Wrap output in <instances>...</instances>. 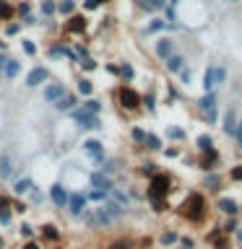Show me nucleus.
<instances>
[{
	"label": "nucleus",
	"instance_id": "obj_1",
	"mask_svg": "<svg viewBox=\"0 0 242 249\" xmlns=\"http://www.w3.org/2000/svg\"><path fill=\"white\" fill-rule=\"evenodd\" d=\"M169 192V179L164 177V174H156L151 179V190H148V197H151L154 202V210H164V195Z\"/></svg>",
	"mask_w": 242,
	"mask_h": 249
},
{
	"label": "nucleus",
	"instance_id": "obj_2",
	"mask_svg": "<svg viewBox=\"0 0 242 249\" xmlns=\"http://www.w3.org/2000/svg\"><path fill=\"white\" fill-rule=\"evenodd\" d=\"M203 205H206V202H203L201 195H190V197L185 200V205H182L185 208L182 213L190 218V221H201V218H203Z\"/></svg>",
	"mask_w": 242,
	"mask_h": 249
},
{
	"label": "nucleus",
	"instance_id": "obj_3",
	"mask_svg": "<svg viewBox=\"0 0 242 249\" xmlns=\"http://www.w3.org/2000/svg\"><path fill=\"white\" fill-rule=\"evenodd\" d=\"M73 120L81 124V127H101L99 120H97V114H89V112H83V109H76V112H73Z\"/></svg>",
	"mask_w": 242,
	"mask_h": 249
},
{
	"label": "nucleus",
	"instance_id": "obj_4",
	"mask_svg": "<svg viewBox=\"0 0 242 249\" xmlns=\"http://www.w3.org/2000/svg\"><path fill=\"white\" fill-rule=\"evenodd\" d=\"M120 101H122V107H128V109H136L141 104V96L133 89H122L120 91Z\"/></svg>",
	"mask_w": 242,
	"mask_h": 249
},
{
	"label": "nucleus",
	"instance_id": "obj_5",
	"mask_svg": "<svg viewBox=\"0 0 242 249\" xmlns=\"http://www.w3.org/2000/svg\"><path fill=\"white\" fill-rule=\"evenodd\" d=\"M50 197H52V202H55L58 208H65V205H68V192L62 190L60 184H52V187H50Z\"/></svg>",
	"mask_w": 242,
	"mask_h": 249
},
{
	"label": "nucleus",
	"instance_id": "obj_6",
	"mask_svg": "<svg viewBox=\"0 0 242 249\" xmlns=\"http://www.w3.org/2000/svg\"><path fill=\"white\" fill-rule=\"evenodd\" d=\"M68 205H70V213H73V215H81L83 208H86V197L81 192H76V195H70V197H68Z\"/></svg>",
	"mask_w": 242,
	"mask_h": 249
},
{
	"label": "nucleus",
	"instance_id": "obj_7",
	"mask_svg": "<svg viewBox=\"0 0 242 249\" xmlns=\"http://www.w3.org/2000/svg\"><path fill=\"white\" fill-rule=\"evenodd\" d=\"M91 182H94V187H97V190H101V192H112V190H115V187H112V179H109L107 174H101V171L91 177Z\"/></svg>",
	"mask_w": 242,
	"mask_h": 249
},
{
	"label": "nucleus",
	"instance_id": "obj_8",
	"mask_svg": "<svg viewBox=\"0 0 242 249\" xmlns=\"http://www.w3.org/2000/svg\"><path fill=\"white\" fill-rule=\"evenodd\" d=\"M47 81V70L44 68H34L29 73V78H26V86H31V89H34V86H39V83H44Z\"/></svg>",
	"mask_w": 242,
	"mask_h": 249
},
{
	"label": "nucleus",
	"instance_id": "obj_9",
	"mask_svg": "<svg viewBox=\"0 0 242 249\" xmlns=\"http://www.w3.org/2000/svg\"><path fill=\"white\" fill-rule=\"evenodd\" d=\"M62 96H65V89H62V86H47L44 89V99L47 101H60Z\"/></svg>",
	"mask_w": 242,
	"mask_h": 249
},
{
	"label": "nucleus",
	"instance_id": "obj_10",
	"mask_svg": "<svg viewBox=\"0 0 242 249\" xmlns=\"http://www.w3.org/2000/svg\"><path fill=\"white\" fill-rule=\"evenodd\" d=\"M234 130H237V112H234V109H229V112L224 114V132L234 135Z\"/></svg>",
	"mask_w": 242,
	"mask_h": 249
},
{
	"label": "nucleus",
	"instance_id": "obj_11",
	"mask_svg": "<svg viewBox=\"0 0 242 249\" xmlns=\"http://www.w3.org/2000/svg\"><path fill=\"white\" fill-rule=\"evenodd\" d=\"M11 169H13V163H11V153H0V179L11 177Z\"/></svg>",
	"mask_w": 242,
	"mask_h": 249
},
{
	"label": "nucleus",
	"instance_id": "obj_12",
	"mask_svg": "<svg viewBox=\"0 0 242 249\" xmlns=\"http://www.w3.org/2000/svg\"><path fill=\"white\" fill-rule=\"evenodd\" d=\"M83 151L91 153L97 161H101V143H99V140H86V143H83Z\"/></svg>",
	"mask_w": 242,
	"mask_h": 249
},
{
	"label": "nucleus",
	"instance_id": "obj_13",
	"mask_svg": "<svg viewBox=\"0 0 242 249\" xmlns=\"http://www.w3.org/2000/svg\"><path fill=\"white\" fill-rule=\"evenodd\" d=\"M156 54H159L161 60L172 57V42H169V39H161V42L156 44Z\"/></svg>",
	"mask_w": 242,
	"mask_h": 249
},
{
	"label": "nucleus",
	"instance_id": "obj_14",
	"mask_svg": "<svg viewBox=\"0 0 242 249\" xmlns=\"http://www.w3.org/2000/svg\"><path fill=\"white\" fill-rule=\"evenodd\" d=\"M219 210H224V213L234 215V213H237V202H234L232 197H222V200H219Z\"/></svg>",
	"mask_w": 242,
	"mask_h": 249
},
{
	"label": "nucleus",
	"instance_id": "obj_15",
	"mask_svg": "<svg viewBox=\"0 0 242 249\" xmlns=\"http://www.w3.org/2000/svg\"><path fill=\"white\" fill-rule=\"evenodd\" d=\"M101 210H104L109 218H120V215L125 213V208H120L117 202H107V205H101Z\"/></svg>",
	"mask_w": 242,
	"mask_h": 249
},
{
	"label": "nucleus",
	"instance_id": "obj_16",
	"mask_svg": "<svg viewBox=\"0 0 242 249\" xmlns=\"http://www.w3.org/2000/svg\"><path fill=\"white\" fill-rule=\"evenodd\" d=\"M214 86H216V68H208V70H206V75H203V89L211 91Z\"/></svg>",
	"mask_w": 242,
	"mask_h": 249
},
{
	"label": "nucleus",
	"instance_id": "obj_17",
	"mask_svg": "<svg viewBox=\"0 0 242 249\" xmlns=\"http://www.w3.org/2000/svg\"><path fill=\"white\" fill-rule=\"evenodd\" d=\"M182 57H180V54H172V57H167V68L172 70V73H180V70H182Z\"/></svg>",
	"mask_w": 242,
	"mask_h": 249
},
{
	"label": "nucleus",
	"instance_id": "obj_18",
	"mask_svg": "<svg viewBox=\"0 0 242 249\" xmlns=\"http://www.w3.org/2000/svg\"><path fill=\"white\" fill-rule=\"evenodd\" d=\"M42 236H44V239H50V241H58L60 233H58V229H55V226L47 223V226H42Z\"/></svg>",
	"mask_w": 242,
	"mask_h": 249
},
{
	"label": "nucleus",
	"instance_id": "obj_19",
	"mask_svg": "<svg viewBox=\"0 0 242 249\" xmlns=\"http://www.w3.org/2000/svg\"><path fill=\"white\" fill-rule=\"evenodd\" d=\"M29 190H31V179H19L16 187H13L16 195H23V192H29Z\"/></svg>",
	"mask_w": 242,
	"mask_h": 249
},
{
	"label": "nucleus",
	"instance_id": "obj_20",
	"mask_svg": "<svg viewBox=\"0 0 242 249\" xmlns=\"http://www.w3.org/2000/svg\"><path fill=\"white\" fill-rule=\"evenodd\" d=\"M214 101H216V96H214V93H206V96H203L201 101H198V104H201V109H206V112H208V109H214Z\"/></svg>",
	"mask_w": 242,
	"mask_h": 249
},
{
	"label": "nucleus",
	"instance_id": "obj_21",
	"mask_svg": "<svg viewBox=\"0 0 242 249\" xmlns=\"http://www.w3.org/2000/svg\"><path fill=\"white\" fill-rule=\"evenodd\" d=\"M73 104H76V99H73V96H62V99H60V101H58V104H55V107H58L60 112H62V109H65V112H68V109H73Z\"/></svg>",
	"mask_w": 242,
	"mask_h": 249
},
{
	"label": "nucleus",
	"instance_id": "obj_22",
	"mask_svg": "<svg viewBox=\"0 0 242 249\" xmlns=\"http://www.w3.org/2000/svg\"><path fill=\"white\" fill-rule=\"evenodd\" d=\"M112 197H115V202L120 208H128V195L125 192H120V190H112Z\"/></svg>",
	"mask_w": 242,
	"mask_h": 249
},
{
	"label": "nucleus",
	"instance_id": "obj_23",
	"mask_svg": "<svg viewBox=\"0 0 242 249\" xmlns=\"http://www.w3.org/2000/svg\"><path fill=\"white\" fill-rule=\"evenodd\" d=\"M70 31H83L86 29V21L81 18V16H76V18H70V26H68Z\"/></svg>",
	"mask_w": 242,
	"mask_h": 249
},
{
	"label": "nucleus",
	"instance_id": "obj_24",
	"mask_svg": "<svg viewBox=\"0 0 242 249\" xmlns=\"http://www.w3.org/2000/svg\"><path fill=\"white\" fill-rule=\"evenodd\" d=\"M159 241H161L164 247H169V244H175V241H177V233H175V231H164Z\"/></svg>",
	"mask_w": 242,
	"mask_h": 249
},
{
	"label": "nucleus",
	"instance_id": "obj_25",
	"mask_svg": "<svg viewBox=\"0 0 242 249\" xmlns=\"http://www.w3.org/2000/svg\"><path fill=\"white\" fill-rule=\"evenodd\" d=\"M211 145H214L211 135H201V138H198V148H203V151H211Z\"/></svg>",
	"mask_w": 242,
	"mask_h": 249
},
{
	"label": "nucleus",
	"instance_id": "obj_26",
	"mask_svg": "<svg viewBox=\"0 0 242 249\" xmlns=\"http://www.w3.org/2000/svg\"><path fill=\"white\" fill-rule=\"evenodd\" d=\"M16 73H19V62H16V60H8V65H5V75H8V78H13Z\"/></svg>",
	"mask_w": 242,
	"mask_h": 249
},
{
	"label": "nucleus",
	"instance_id": "obj_27",
	"mask_svg": "<svg viewBox=\"0 0 242 249\" xmlns=\"http://www.w3.org/2000/svg\"><path fill=\"white\" fill-rule=\"evenodd\" d=\"M83 112H89V114H97V112H99V101L89 99V101L83 104Z\"/></svg>",
	"mask_w": 242,
	"mask_h": 249
},
{
	"label": "nucleus",
	"instance_id": "obj_28",
	"mask_svg": "<svg viewBox=\"0 0 242 249\" xmlns=\"http://www.w3.org/2000/svg\"><path fill=\"white\" fill-rule=\"evenodd\" d=\"M78 91H81L83 96H89V93H91V81H86V78H83V81H78Z\"/></svg>",
	"mask_w": 242,
	"mask_h": 249
},
{
	"label": "nucleus",
	"instance_id": "obj_29",
	"mask_svg": "<svg viewBox=\"0 0 242 249\" xmlns=\"http://www.w3.org/2000/svg\"><path fill=\"white\" fill-rule=\"evenodd\" d=\"M60 13H73V0H62V3H60Z\"/></svg>",
	"mask_w": 242,
	"mask_h": 249
},
{
	"label": "nucleus",
	"instance_id": "obj_30",
	"mask_svg": "<svg viewBox=\"0 0 242 249\" xmlns=\"http://www.w3.org/2000/svg\"><path fill=\"white\" fill-rule=\"evenodd\" d=\"M146 143H148V148H159V145H161V143H159V138H156V135H151V132L146 135Z\"/></svg>",
	"mask_w": 242,
	"mask_h": 249
},
{
	"label": "nucleus",
	"instance_id": "obj_31",
	"mask_svg": "<svg viewBox=\"0 0 242 249\" xmlns=\"http://www.w3.org/2000/svg\"><path fill=\"white\" fill-rule=\"evenodd\" d=\"M222 231L224 233H234V231H237V221H234V218H232V221H226V226H224Z\"/></svg>",
	"mask_w": 242,
	"mask_h": 249
},
{
	"label": "nucleus",
	"instance_id": "obj_32",
	"mask_svg": "<svg viewBox=\"0 0 242 249\" xmlns=\"http://www.w3.org/2000/svg\"><path fill=\"white\" fill-rule=\"evenodd\" d=\"M42 13H44V16H52V13H55V5L50 3V0H44V3H42Z\"/></svg>",
	"mask_w": 242,
	"mask_h": 249
},
{
	"label": "nucleus",
	"instance_id": "obj_33",
	"mask_svg": "<svg viewBox=\"0 0 242 249\" xmlns=\"http://www.w3.org/2000/svg\"><path fill=\"white\" fill-rule=\"evenodd\" d=\"M120 73H122L125 78H133V68L128 65V62H122V68H120Z\"/></svg>",
	"mask_w": 242,
	"mask_h": 249
},
{
	"label": "nucleus",
	"instance_id": "obj_34",
	"mask_svg": "<svg viewBox=\"0 0 242 249\" xmlns=\"http://www.w3.org/2000/svg\"><path fill=\"white\" fill-rule=\"evenodd\" d=\"M0 16H3V18H8V16H11V5H5L3 0H0Z\"/></svg>",
	"mask_w": 242,
	"mask_h": 249
},
{
	"label": "nucleus",
	"instance_id": "obj_35",
	"mask_svg": "<svg viewBox=\"0 0 242 249\" xmlns=\"http://www.w3.org/2000/svg\"><path fill=\"white\" fill-rule=\"evenodd\" d=\"M89 197H91L94 202H101V200H104V192H101V190H97V192H91Z\"/></svg>",
	"mask_w": 242,
	"mask_h": 249
},
{
	"label": "nucleus",
	"instance_id": "obj_36",
	"mask_svg": "<svg viewBox=\"0 0 242 249\" xmlns=\"http://www.w3.org/2000/svg\"><path fill=\"white\" fill-rule=\"evenodd\" d=\"M214 241H216V249H229V241H226V239H219L216 236Z\"/></svg>",
	"mask_w": 242,
	"mask_h": 249
},
{
	"label": "nucleus",
	"instance_id": "obj_37",
	"mask_svg": "<svg viewBox=\"0 0 242 249\" xmlns=\"http://www.w3.org/2000/svg\"><path fill=\"white\" fill-rule=\"evenodd\" d=\"M206 184H211V190H216V184H219V177H216V174H211V177L206 179Z\"/></svg>",
	"mask_w": 242,
	"mask_h": 249
},
{
	"label": "nucleus",
	"instance_id": "obj_38",
	"mask_svg": "<svg viewBox=\"0 0 242 249\" xmlns=\"http://www.w3.org/2000/svg\"><path fill=\"white\" fill-rule=\"evenodd\" d=\"M21 236L31 239V226H29V223H23V226H21Z\"/></svg>",
	"mask_w": 242,
	"mask_h": 249
},
{
	"label": "nucleus",
	"instance_id": "obj_39",
	"mask_svg": "<svg viewBox=\"0 0 242 249\" xmlns=\"http://www.w3.org/2000/svg\"><path fill=\"white\" fill-rule=\"evenodd\" d=\"M167 135H169V138H182L185 132H182V130H177V127H172V130L167 132Z\"/></svg>",
	"mask_w": 242,
	"mask_h": 249
},
{
	"label": "nucleus",
	"instance_id": "obj_40",
	"mask_svg": "<svg viewBox=\"0 0 242 249\" xmlns=\"http://www.w3.org/2000/svg\"><path fill=\"white\" fill-rule=\"evenodd\" d=\"M234 138L240 140V145H242V122H237V130H234Z\"/></svg>",
	"mask_w": 242,
	"mask_h": 249
},
{
	"label": "nucleus",
	"instance_id": "obj_41",
	"mask_svg": "<svg viewBox=\"0 0 242 249\" xmlns=\"http://www.w3.org/2000/svg\"><path fill=\"white\" fill-rule=\"evenodd\" d=\"M23 50H26L29 54H34V52H37V47H34V44H31V42H23Z\"/></svg>",
	"mask_w": 242,
	"mask_h": 249
},
{
	"label": "nucleus",
	"instance_id": "obj_42",
	"mask_svg": "<svg viewBox=\"0 0 242 249\" xmlns=\"http://www.w3.org/2000/svg\"><path fill=\"white\" fill-rule=\"evenodd\" d=\"M133 138H136V140H146V132L143 130H133Z\"/></svg>",
	"mask_w": 242,
	"mask_h": 249
},
{
	"label": "nucleus",
	"instance_id": "obj_43",
	"mask_svg": "<svg viewBox=\"0 0 242 249\" xmlns=\"http://www.w3.org/2000/svg\"><path fill=\"white\" fill-rule=\"evenodd\" d=\"M161 26H164V23H161V21H154V23H151V26H148L146 31H159Z\"/></svg>",
	"mask_w": 242,
	"mask_h": 249
},
{
	"label": "nucleus",
	"instance_id": "obj_44",
	"mask_svg": "<svg viewBox=\"0 0 242 249\" xmlns=\"http://www.w3.org/2000/svg\"><path fill=\"white\" fill-rule=\"evenodd\" d=\"M11 221V215H8V210H0V223H8Z\"/></svg>",
	"mask_w": 242,
	"mask_h": 249
},
{
	"label": "nucleus",
	"instance_id": "obj_45",
	"mask_svg": "<svg viewBox=\"0 0 242 249\" xmlns=\"http://www.w3.org/2000/svg\"><path fill=\"white\" fill-rule=\"evenodd\" d=\"M232 179H242V166H237V169L232 171Z\"/></svg>",
	"mask_w": 242,
	"mask_h": 249
},
{
	"label": "nucleus",
	"instance_id": "obj_46",
	"mask_svg": "<svg viewBox=\"0 0 242 249\" xmlns=\"http://www.w3.org/2000/svg\"><path fill=\"white\" fill-rule=\"evenodd\" d=\"M81 65H83L86 70H91V68H97V62H94V60H86V62H81Z\"/></svg>",
	"mask_w": 242,
	"mask_h": 249
},
{
	"label": "nucleus",
	"instance_id": "obj_47",
	"mask_svg": "<svg viewBox=\"0 0 242 249\" xmlns=\"http://www.w3.org/2000/svg\"><path fill=\"white\" fill-rule=\"evenodd\" d=\"M5 65H8V57H5L3 52H0V70H5Z\"/></svg>",
	"mask_w": 242,
	"mask_h": 249
},
{
	"label": "nucleus",
	"instance_id": "obj_48",
	"mask_svg": "<svg viewBox=\"0 0 242 249\" xmlns=\"http://www.w3.org/2000/svg\"><path fill=\"white\" fill-rule=\"evenodd\" d=\"M206 114H208V122H216V109H208Z\"/></svg>",
	"mask_w": 242,
	"mask_h": 249
},
{
	"label": "nucleus",
	"instance_id": "obj_49",
	"mask_svg": "<svg viewBox=\"0 0 242 249\" xmlns=\"http://www.w3.org/2000/svg\"><path fill=\"white\" fill-rule=\"evenodd\" d=\"M148 5H151V8H164V0H151Z\"/></svg>",
	"mask_w": 242,
	"mask_h": 249
},
{
	"label": "nucleus",
	"instance_id": "obj_50",
	"mask_svg": "<svg viewBox=\"0 0 242 249\" xmlns=\"http://www.w3.org/2000/svg\"><path fill=\"white\" fill-rule=\"evenodd\" d=\"M180 75H182V81H185V83L190 81V70H180Z\"/></svg>",
	"mask_w": 242,
	"mask_h": 249
},
{
	"label": "nucleus",
	"instance_id": "obj_51",
	"mask_svg": "<svg viewBox=\"0 0 242 249\" xmlns=\"http://www.w3.org/2000/svg\"><path fill=\"white\" fill-rule=\"evenodd\" d=\"M146 107H148V109H154V96H151V93L146 96Z\"/></svg>",
	"mask_w": 242,
	"mask_h": 249
},
{
	"label": "nucleus",
	"instance_id": "obj_52",
	"mask_svg": "<svg viewBox=\"0 0 242 249\" xmlns=\"http://www.w3.org/2000/svg\"><path fill=\"white\" fill-rule=\"evenodd\" d=\"M99 3H97V0H86V8H91V11H94V8H97Z\"/></svg>",
	"mask_w": 242,
	"mask_h": 249
},
{
	"label": "nucleus",
	"instance_id": "obj_53",
	"mask_svg": "<svg viewBox=\"0 0 242 249\" xmlns=\"http://www.w3.org/2000/svg\"><path fill=\"white\" fill-rule=\"evenodd\" d=\"M23 249H39V244H34V241H26V247Z\"/></svg>",
	"mask_w": 242,
	"mask_h": 249
},
{
	"label": "nucleus",
	"instance_id": "obj_54",
	"mask_svg": "<svg viewBox=\"0 0 242 249\" xmlns=\"http://www.w3.org/2000/svg\"><path fill=\"white\" fill-rule=\"evenodd\" d=\"M112 249H128V244H122V241H120V244H115Z\"/></svg>",
	"mask_w": 242,
	"mask_h": 249
},
{
	"label": "nucleus",
	"instance_id": "obj_55",
	"mask_svg": "<svg viewBox=\"0 0 242 249\" xmlns=\"http://www.w3.org/2000/svg\"><path fill=\"white\" fill-rule=\"evenodd\" d=\"M237 241H242V229H237Z\"/></svg>",
	"mask_w": 242,
	"mask_h": 249
},
{
	"label": "nucleus",
	"instance_id": "obj_56",
	"mask_svg": "<svg viewBox=\"0 0 242 249\" xmlns=\"http://www.w3.org/2000/svg\"><path fill=\"white\" fill-rule=\"evenodd\" d=\"M3 244H5V241H3V236H0V249H3Z\"/></svg>",
	"mask_w": 242,
	"mask_h": 249
}]
</instances>
